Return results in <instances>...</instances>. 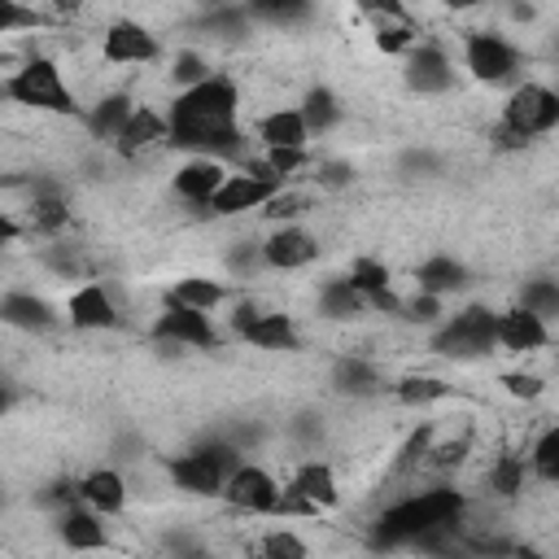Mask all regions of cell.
<instances>
[{
  "label": "cell",
  "mask_w": 559,
  "mask_h": 559,
  "mask_svg": "<svg viewBox=\"0 0 559 559\" xmlns=\"http://www.w3.org/2000/svg\"><path fill=\"white\" fill-rule=\"evenodd\" d=\"M166 144L192 157H249L240 131V87L231 74H210L205 83L175 92L166 105Z\"/></svg>",
  "instance_id": "cell-1"
},
{
  "label": "cell",
  "mask_w": 559,
  "mask_h": 559,
  "mask_svg": "<svg viewBox=\"0 0 559 559\" xmlns=\"http://www.w3.org/2000/svg\"><path fill=\"white\" fill-rule=\"evenodd\" d=\"M467 498L454 485H428V489H406L393 498L376 520H371V546L393 550V546H415L424 533L450 528L463 520Z\"/></svg>",
  "instance_id": "cell-2"
},
{
  "label": "cell",
  "mask_w": 559,
  "mask_h": 559,
  "mask_svg": "<svg viewBox=\"0 0 559 559\" xmlns=\"http://www.w3.org/2000/svg\"><path fill=\"white\" fill-rule=\"evenodd\" d=\"M4 92H9L13 105L35 109V114H57V118H79V114H83V105H79V96L70 92L61 66H57L52 57H44V52L17 61L13 74L4 79Z\"/></svg>",
  "instance_id": "cell-3"
},
{
  "label": "cell",
  "mask_w": 559,
  "mask_h": 559,
  "mask_svg": "<svg viewBox=\"0 0 559 559\" xmlns=\"http://www.w3.org/2000/svg\"><path fill=\"white\" fill-rule=\"evenodd\" d=\"M559 122V92L546 83H515L507 105H502V122H498V144L502 148H524L528 140L550 135Z\"/></svg>",
  "instance_id": "cell-4"
},
{
  "label": "cell",
  "mask_w": 559,
  "mask_h": 559,
  "mask_svg": "<svg viewBox=\"0 0 559 559\" xmlns=\"http://www.w3.org/2000/svg\"><path fill=\"white\" fill-rule=\"evenodd\" d=\"M240 450L231 441H205L197 450H183L170 459V480L175 489L192 493V498H218L223 493V480L240 467Z\"/></svg>",
  "instance_id": "cell-5"
},
{
  "label": "cell",
  "mask_w": 559,
  "mask_h": 559,
  "mask_svg": "<svg viewBox=\"0 0 559 559\" xmlns=\"http://www.w3.org/2000/svg\"><path fill=\"white\" fill-rule=\"evenodd\" d=\"M493 314L498 310H489L480 301L463 306L459 314H450V319H441L432 328L428 349L441 354V358H454V362H472V358L493 354Z\"/></svg>",
  "instance_id": "cell-6"
},
{
  "label": "cell",
  "mask_w": 559,
  "mask_h": 559,
  "mask_svg": "<svg viewBox=\"0 0 559 559\" xmlns=\"http://www.w3.org/2000/svg\"><path fill=\"white\" fill-rule=\"evenodd\" d=\"M463 70L476 83H489V87L511 83L515 70H520V48L498 31H472L463 39Z\"/></svg>",
  "instance_id": "cell-7"
},
{
  "label": "cell",
  "mask_w": 559,
  "mask_h": 559,
  "mask_svg": "<svg viewBox=\"0 0 559 559\" xmlns=\"http://www.w3.org/2000/svg\"><path fill=\"white\" fill-rule=\"evenodd\" d=\"M280 480H275V472L271 467H262V463H240L227 480H223V502L231 507V511H240V515H275V507H280Z\"/></svg>",
  "instance_id": "cell-8"
},
{
  "label": "cell",
  "mask_w": 559,
  "mask_h": 559,
  "mask_svg": "<svg viewBox=\"0 0 559 559\" xmlns=\"http://www.w3.org/2000/svg\"><path fill=\"white\" fill-rule=\"evenodd\" d=\"M402 79L419 96H441L454 87V61L437 39H419L402 61Z\"/></svg>",
  "instance_id": "cell-9"
},
{
  "label": "cell",
  "mask_w": 559,
  "mask_h": 559,
  "mask_svg": "<svg viewBox=\"0 0 559 559\" xmlns=\"http://www.w3.org/2000/svg\"><path fill=\"white\" fill-rule=\"evenodd\" d=\"M100 57H105V66H148V61L162 57V44L148 26H140L131 17H118L100 35Z\"/></svg>",
  "instance_id": "cell-10"
},
{
  "label": "cell",
  "mask_w": 559,
  "mask_h": 559,
  "mask_svg": "<svg viewBox=\"0 0 559 559\" xmlns=\"http://www.w3.org/2000/svg\"><path fill=\"white\" fill-rule=\"evenodd\" d=\"M258 253H262V266L271 271H306L319 258V236L301 223H280L275 231H266Z\"/></svg>",
  "instance_id": "cell-11"
},
{
  "label": "cell",
  "mask_w": 559,
  "mask_h": 559,
  "mask_svg": "<svg viewBox=\"0 0 559 559\" xmlns=\"http://www.w3.org/2000/svg\"><path fill=\"white\" fill-rule=\"evenodd\" d=\"M148 332H153V341H166V345H192V349H214V345L223 341L210 314H197V310L175 306V301H166V306L157 310V319H153Z\"/></svg>",
  "instance_id": "cell-12"
},
{
  "label": "cell",
  "mask_w": 559,
  "mask_h": 559,
  "mask_svg": "<svg viewBox=\"0 0 559 559\" xmlns=\"http://www.w3.org/2000/svg\"><path fill=\"white\" fill-rule=\"evenodd\" d=\"M66 319H70V328H79V332H109V328L122 323V310H118L109 284L87 280V284H79V288L70 293Z\"/></svg>",
  "instance_id": "cell-13"
},
{
  "label": "cell",
  "mask_w": 559,
  "mask_h": 559,
  "mask_svg": "<svg viewBox=\"0 0 559 559\" xmlns=\"http://www.w3.org/2000/svg\"><path fill=\"white\" fill-rule=\"evenodd\" d=\"M280 188L275 183H262L253 179L249 170H227V179L218 183V192L210 197L205 214L210 218H236V214H249V210H262Z\"/></svg>",
  "instance_id": "cell-14"
},
{
  "label": "cell",
  "mask_w": 559,
  "mask_h": 559,
  "mask_svg": "<svg viewBox=\"0 0 559 559\" xmlns=\"http://www.w3.org/2000/svg\"><path fill=\"white\" fill-rule=\"evenodd\" d=\"M493 345H502L507 354H537L550 345V323L524 306H507L493 314Z\"/></svg>",
  "instance_id": "cell-15"
},
{
  "label": "cell",
  "mask_w": 559,
  "mask_h": 559,
  "mask_svg": "<svg viewBox=\"0 0 559 559\" xmlns=\"http://www.w3.org/2000/svg\"><path fill=\"white\" fill-rule=\"evenodd\" d=\"M166 144V109H153V105H135L127 127L118 131L114 140V153L127 157V162H140L144 153L162 148Z\"/></svg>",
  "instance_id": "cell-16"
},
{
  "label": "cell",
  "mask_w": 559,
  "mask_h": 559,
  "mask_svg": "<svg viewBox=\"0 0 559 559\" xmlns=\"http://www.w3.org/2000/svg\"><path fill=\"white\" fill-rule=\"evenodd\" d=\"M74 489H79V507L96 511L100 520H105V515H122V511H127V498H131L127 476H122L118 467H92L87 476L74 480Z\"/></svg>",
  "instance_id": "cell-17"
},
{
  "label": "cell",
  "mask_w": 559,
  "mask_h": 559,
  "mask_svg": "<svg viewBox=\"0 0 559 559\" xmlns=\"http://www.w3.org/2000/svg\"><path fill=\"white\" fill-rule=\"evenodd\" d=\"M223 179H227V166H223V162H214V157H188V162L175 170L170 188H175V197H179L183 205L205 210Z\"/></svg>",
  "instance_id": "cell-18"
},
{
  "label": "cell",
  "mask_w": 559,
  "mask_h": 559,
  "mask_svg": "<svg viewBox=\"0 0 559 559\" xmlns=\"http://www.w3.org/2000/svg\"><path fill=\"white\" fill-rule=\"evenodd\" d=\"M57 537H61L66 550H79V555H92V550H105V546H109L105 520H100L96 511L79 507V502L57 511Z\"/></svg>",
  "instance_id": "cell-19"
},
{
  "label": "cell",
  "mask_w": 559,
  "mask_h": 559,
  "mask_svg": "<svg viewBox=\"0 0 559 559\" xmlns=\"http://www.w3.org/2000/svg\"><path fill=\"white\" fill-rule=\"evenodd\" d=\"M288 489H293L301 502H310L314 511H328V507L341 502V480H336L332 463H323V459H306V463H297L293 476H288Z\"/></svg>",
  "instance_id": "cell-20"
},
{
  "label": "cell",
  "mask_w": 559,
  "mask_h": 559,
  "mask_svg": "<svg viewBox=\"0 0 559 559\" xmlns=\"http://www.w3.org/2000/svg\"><path fill=\"white\" fill-rule=\"evenodd\" d=\"M240 341H249L253 349H271V354H288L301 345L297 336V323L288 310H258V319L240 332Z\"/></svg>",
  "instance_id": "cell-21"
},
{
  "label": "cell",
  "mask_w": 559,
  "mask_h": 559,
  "mask_svg": "<svg viewBox=\"0 0 559 559\" xmlns=\"http://www.w3.org/2000/svg\"><path fill=\"white\" fill-rule=\"evenodd\" d=\"M131 109H135V100H131L127 92H105V96H96V100L87 105L83 122H87L92 140H100V144H109V148H114V140H118V131L127 127Z\"/></svg>",
  "instance_id": "cell-22"
},
{
  "label": "cell",
  "mask_w": 559,
  "mask_h": 559,
  "mask_svg": "<svg viewBox=\"0 0 559 559\" xmlns=\"http://www.w3.org/2000/svg\"><path fill=\"white\" fill-rule=\"evenodd\" d=\"M258 140H262V148H310V131H306L297 105H275L271 114H262Z\"/></svg>",
  "instance_id": "cell-23"
},
{
  "label": "cell",
  "mask_w": 559,
  "mask_h": 559,
  "mask_svg": "<svg viewBox=\"0 0 559 559\" xmlns=\"http://www.w3.org/2000/svg\"><path fill=\"white\" fill-rule=\"evenodd\" d=\"M332 384H336V393H345V397H376V393H384L380 367H376L371 358H362V354H341V358L332 362Z\"/></svg>",
  "instance_id": "cell-24"
},
{
  "label": "cell",
  "mask_w": 559,
  "mask_h": 559,
  "mask_svg": "<svg viewBox=\"0 0 559 559\" xmlns=\"http://www.w3.org/2000/svg\"><path fill=\"white\" fill-rule=\"evenodd\" d=\"M0 323H9L17 332H48V328H57V314L35 293H4L0 297Z\"/></svg>",
  "instance_id": "cell-25"
},
{
  "label": "cell",
  "mask_w": 559,
  "mask_h": 559,
  "mask_svg": "<svg viewBox=\"0 0 559 559\" xmlns=\"http://www.w3.org/2000/svg\"><path fill=\"white\" fill-rule=\"evenodd\" d=\"M415 284H419V293H428V297L441 301L445 293H459L467 284V266L459 258H450V253H432L428 262H419Z\"/></svg>",
  "instance_id": "cell-26"
},
{
  "label": "cell",
  "mask_w": 559,
  "mask_h": 559,
  "mask_svg": "<svg viewBox=\"0 0 559 559\" xmlns=\"http://www.w3.org/2000/svg\"><path fill=\"white\" fill-rule=\"evenodd\" d=\"M166 301L188 306L197 314H214L227 301V288H223V280H210V275H183V280H175V288H170Z\"/></svg>",
  "instance_id": "cell-27"
},
{
  "label": "cell",
  "mask_w": 559,
  "mask_h": 559,
  "mask_svg": "<svg viewBox=\"0 0 559 559\" xmlns=\"http://www.w3.org/2000/svg\"><path fill=\"white\" fill-rule=\"evenodd\" d=\"M524 480H528V463L524 454H498L485 472V485H489V498L493 502H515L524 493Z\"/></svg>",
  "instance_id": "cell-28"
},
{
  "label": "cell",
  "mask_w": 559,
  "mask_h": 559,
  "mask_svg": "<svg viewBox=\"0 0 559 559\" xmlns=\"http://www.w3.org/2000/svg\"><path fill=\"white\" fill-rule=\"evenodd\" d=\"M297 114H301V122H306V131L310 135H323V131H332L336 122H341V100L328 92V87H310L306 96H301V105H297Z\"/></svg>",
  "instance_id": "cell-29"
},
{
  "label": "cell",
  "mask_w": 559,
  "mask_h": 559,
  "mask_svg": "<svg viewBox=\"0 0 559 559\" xmlns=\"http://www.w3.org/2000/svg\"><path fill=\"white\" fill-rule=\"evenodd\" d=\"M524 463H528V476H537L542 485H555V480H559V428H555V424H546V428L533 437Z\"/></svg>",
  "instance_id": "cell-30"
},
{
  "label": "cell",
  "mask_w": 559,
  "mask_h": 559,
  "mask_svg": "<svg viewBox=\"0 0 559 559\" xmlns=\"http://www.w3.org/2000/svg\"><path fill=\"white\" fill-rule=\"evenodd\" d=\"M367 310V301L349 288V280L341 275V280H328L323 288H319V314L323 319H358Z\"/></svg>",
  "instance_id": "cell-31"
},
{
  "label": "cell",
  "mask_w": 559,
  "mask_h": 559,
  "mask_svg": "<svg viewBox=\"0 0 559 559\" xmlns=\"http://www.w3.org/2000/svg\"><path fill=\"white\" fill-rule=\"evenodd\" d=\"M345 280H349V288H354L362 301H371V297H380V293H389V288H393L389 266H384L380 258H354Z\"/></svg>",
  "instance_id": "cell-32"
},
{
  "label": "cell",
  "mask_w": 559,
  "mask_h": 559,
  "mask_svg": "<svg viewBox=\"0 0 559 559\" xmlns=\"http://www.w3.org/2000/svg\"><path fill=\"white\" fill-rule=\"evenodd\" d=\"M393 397L402 406H432V402H445L450 397V384L437 380V376H402L393 384Z\"/></svg>",
  "instance_id": "cell-33"
},
{
  "label": "cell",
  "mask_w": 559,
  "mask_h": 559,
  "mask_svg": "<svg viewBox=\"0 0 559 559\" xmlns=\"http://www.w3.org/2000/svg\"><path fill=\"white\" fill-rule=\"evenodd\" d=\"M258 559H310V546H306L301 533L275 524V528H266L258 537Z\"/></svg>",
  "instance_id": "cell-34"
},
{
  "label": "cell",
  "mask_w": 559,
  "mask_h": 559,
  "mask_svg": "<svg viewBox=\"0 0 559 559\" xmlns=\"http://www.w3.org/2000/svg\"><path fill=\"white\" fill-rule=\"evenodd\" d=\"M310 210H314V197H310V192H297V188H280V192L262 205V214L275 218V223H297V218L310 214Z\"/></svg>",
  "instance_id": "cell-35"
},
{
  "label": "cell",
  "mask_w": 559,
  "mask_h": 559,
  "mask_svg": "<svg viewBox=\"0 0 559 559\" xmlns=\"http://www.w3.org/2000/svg\"><path fill=\"white\" fill-rule=\"evenodd\" d=\"M66 223H70V205H66L57 192H39V197L31 201V227H35V231H48V236H52V231H61Z\"/></svg>",
  "instance_id": "cell-36"
},
{
  "label": "cell",
  "mask_w": 559,
  "mask_h": 559,
  "mask_svg": "<svg viewBox=\"0 0 559 559\" xmlns=\"http://www.w3.org/2000/svg\"><path fill=\"white\" fill-rule=\"evenodd\" d=\"M515 306H524V310H533L537 319L550 323V319L559 314V284H555V280H528Z\"/></svg>",
  "instance_id": "cell-37"
},
{
  "label": "cell",
  "mask_w": 559,
  "mask_h": 559,
  "mask_svg": "<svg viewBox=\"0 0 559 559\" xmlns=\"http://www.w3.org/2000/svg\"><path fill=\"white\" fill-rule=\"evenodd\" d=\"M210 74H214V70H210V61H205L197 48H183V52H175V61H170V83H175L179 92L205 83Z\"/></svg>",
  "instance_id": "cell-38"
},
{
  "label": "cell",
  "mask_w": 559,
  "mask_h": 559,
  "mask_svg": "<svg viewBox=\"0 0 559 559\" xmlns=\"http://www.w3.org/2000/svg\"><path fill=\"white\" fill-rule=\"evenodd\" d=\"M39 22H44L39 9H26L17 0H0V35H9V31H35Z\"/></svg>",
  "instance_id": "cell-39"
},
{
  "label": "cell",
  "mask_w": 559,
  "mask_h": 559,
  "mask_svg": "<svg viewBox=\"0 0 559 559\" xmlns=\"http://www.w3.org/2000/svg\"><path fill=\"white\" fill-rule=\"evenodd\" d=\"M397 314H406L411 323L437 328V323H441V301H437V297H428V293H415L411 301H402V310H397Z\"/></svg>",
  "instance_id": "cell-40"
},
{
  "label": "cell",
  "mask_w": 559,
  "mask_h": 559,
  "mask_svg": "<svg viewBox=\"0 0 559 559\" xmlns=\"http://www.w3.org/2000/svg\"><path fill=\"white\" fill-rule=\"evenodd\" d=\"M502 384H507L511 397H542V389H546V380L533 376V371H507Z\"/></svg>",
  "instance_id": "cell-41"
},
{
  "label": "cell",
  "mask_w": 559,
  "mask_h": 559,
  "mask_svg": "<svg viewBox=\"0 0 559 559\" xmlns=\"http://www.w3.org/2000/svg\"><path fill=\"white\" fill-rule=\"evenodd\" d=\"M354 179V166L349 162H319L314 166V183L319 188H345Z\"/></svg>",
  "instance_id": "cell-42"
},
{
  "label": "cell",
  "mask_w": 559,
  "mask_h": 559,
  "mask_svg": "<svg viewBox=\"0 0 559 559\" xmlns=\"http://www.w3.org/2000/svg\"><path fill=\"white\" fill-rule=\"evenodd\" d=\"M288 432H293L297 441H319V437H323V415H310V411H306V415H297V419L288 424Z\"/></svg>",
  "instance_id": "cell-43"
},
{
  "label": "cell",
  "mask_w": 559,
  "mask_h": 559,
  "mask_svg": "<svg viewBox=\"0 0 559 559\" xmlns=\"http://www.w3.org/2000/svg\"><path fill=\"white\" fill-rule=\"evenodd\" d=\"M13 236H17V223H13V218H0V249H4Z\"/></svg>",
  "instance_id": "cell-44"
},
{
  "label": "cell",
  "mask_w": 559,
  "mask_h": 559,
  "mask_svg": "<svg viewBox=\"0 0 559 559\" xmlns=\"http://www.w3.org/2000/svg\"><path fill=\"white\" fill-rule=\"evenodd\" d=\"M13 406V393H9V384H0V415Z\"/></svg>",
  "instance_id": "cell-45"
},
{
  "label": "cell",
  "mask_w": 559,
  "mask_h": 559,
  "mask_svg": "<svg viewBox=\"0 0 559 559\" xmlns=\"http://www.w3.org/2000/svg\"><path fill=\"white\" fill-rule=\"evenodd\" d=\"M4 100H9V92H4V79H0V105H4Z\"/></svg>",
  "instance_id": "cell-46"
}]
</instances>
